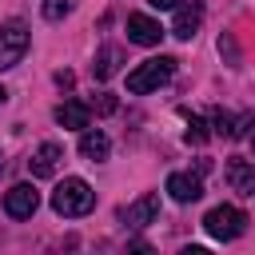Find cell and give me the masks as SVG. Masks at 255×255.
<instances>
[{"mask_svg":"<svg viewBox=\"0 0 255 255\" xmlns=\"http://www.w3.org/2000/svg\"><path fill=\"white\" fill-rule=\"evenodd\" d=\"M247 215L239 211V207H231V203H219V207H211L207 215H203V231L211 235V239H239L243 231H247Z\"/></svg>","mask_w":255,"mask_h":255,"instance_id":"cell-3","label":"cell"},{"mask_svg":"<svg viewBox=\"0 0 255 255\" xmlns=\"http://www.w3.org/2000/svg\"><path fill=\"white\" fill-rule=\"evenodd\" d=\"M227 183L239 191V195H255V163L247 159H227Z\"/></svg>","mask_w":255,"mask_h":255,"instance_id":"cell-12","label":"cell"},{"mask_svg":"<svg viewBox=\"0 0 255 255\" xmlns=\"http://www.w3.org/2000/svg\"><path fill=\"white\" fill-rule=\"evenodd\" d=\"M4 100H8V88H4V84H0V104H4Z\"/></svg>","mask_w":255,"mask_h":255,"instance_id":"cell-22","label":"cell"},{"mask_svg":"<svg viewBox=\"0 0 255 255\" xmlns=\"http://www.w3.org/2000/svg\"><path fill=\"white\" fill-rule=\"evenodd\" d=\"M203 24V0H179L175 4V20H171V36L191 40Z\"/></svg>","mask_w":255,"mask_h":255,"instance_id":"cell-6","label":"cell"},{"mask_svg":"<svg viewBox=\"0 0 255 255\" xmlns=\"http://www.w3.org/2000/svg\"><path fill=\"white\" fill-rule=\"evenodd\" d=\"M251 147H255V135H251Z\"/></svg>","mask_w":255,"mask_h":255,"instance_id":"cell-24","label":"cell"},{"mask_svg":"<svg viewBox=\"0 0 255 255\" xmlns=\"http://www.w3.org/2000/svg\"><path fill=\"white\" fill-rule=\"evenodd\" d=\"M219 52H227V60H231V64H239V56H235V44H231V36H219Z\"/></svg>","mask_w":255,"mask_h":255,"instance_id":"cell-19","label":"cell"},{"mask_svg":"<svg viewBox=\"0 0 255 255\" xmlns=\"http://www.w3.org/2000/svg\"><path fill=\"white\" fill-rule=\"evenodd\" d=\"M0 171H4V151H0Z\"/></svg>","mask_w":255,"mask_h":255,"instance_id":"cell-23","label":"cell"},{"mask_svg":"<svg viewBox=\"0 0 255 255\" xmlns=\"http://www.w3.org/2000/svg\"><path fill=\"white\" fill-rule=\"evenodd\" d=\"M116 68H120V48H100V52H96V64H92L96 80H112Z\"/></svg>","mask_w":255,"mask_h":255,"instance_id":"cell-14","label":"cell"},{"mask_svg":"<svg viewBox=\"0 0 255 255\" xmlns=\"http://www.w3.org/2000/svg\"><path fill=\"white\" fill-rule=\"evenodd\" d=\"M183 139H187V143H203V139H207V124H203L199 116H191V120H187V131H183Z\"/></svg>","mask_w":255,"mask_h":255,"instance_id":"cell-16","label":"cell"},{"mask_svg":"<svg viewBox=\"0 0 255 255\" xmlns=\"http://www.w3.org/2000/svg\"><path fill=\"white\" fill-rule=\"evenodd\" d=\"M68 12H72V0H48V4H44V16H48V20H64Z\"/></svg>","mask_w":255,"mask_h":255,"instance_id":"cell-17","label":"cell"},{"mask_svg":"<svg viewBox=\"0 0 255 255\" xmlns=\"http://www.w3.org/2000/svg\"><path fill=\"white\" fill-rule=\"evenodd\" d=\"M147 4H151V8H175L179 0H147Z\"/></svg>","mask_w":255,"mask_h":255,"instance_id":"cell-21","label":"cell"},{"mask_svg":"<svg viewBox=\"0 0 255 255\" xmlns=\"http://www.w3.org/2000/svg\"><path fill=\"white\" fill-rule=\"evenodd\" d=\"M96 112H100V116H112V112H116V96H108V92H104V96L96 100Z\"/></svg>","mask_w":255,"mask_h":255,"instance_id":"cell-18","label":"cell"},{"mask_svg":"<svg viewBox=\"0 0 255 255\" xmlns=\"http://www.w3.org/2000/svg\"><path fill=\"white\" fill-rule=\"evenodd\" d=\"M167 191H171L175 203H195V199L203 195V179L191 175V171H171V175H167Z\"/></svg>","mask_w":255,"mask_h":255,"instance_id":"cell-9","label":"cell"},{"mask_svg":"<svg viewBox=\"0 0 255 255\" xmlns=\"http://www.w3.org/2000/svg\"><path fill=\"white\" fill-rule=\"evenodd\" d=\"M211 124H215V135L235 139V116H231V112H215V116H211Z\"/></svg>","mask_w":255,"mask_h":255,"instance_id":"cell-15","label":"cell"},{"mask_svg":"<svg viewBox=\"0 0 255 255\" xmlns=\"http://www.w3.org/2000/svg\"><path fill=\"white\" fill-rule=\"evenodd\" d=\"M28 44H32V32H28V24H24V20H8V24L0 28V72L16 68V64L24 60Z\"/></svg>","mask_w":255,"mask_h":255,"instance_id":"cell-4","label":"cell"},{"mask_svg":"<svg viewBox=\"0 0 255 255\" xmlns=\"http://www.w3.org/2000/svg\"><path fill=\"white\" fill-rule=\"evenodd\" d=\"M56 84L60 88H72V72H56Z\"/></svg>","mask_w":255,"mask_h":255,"instance_id":"cell-20","label":"cell"},{"mask_svg":"<svg viewBox=\"0 0 255 255\" xmlns=\"http://www.w3.org/2000/svg\"><path fill=\"white\" fill-rule=\"evenodd\" d=\"M128 40L131 44H143V48H155L163 40V28H159V20H151L143 12H131L128 16Z\"/></svg>","mask_w":255,"mask_h":255,"instance_id":"cell-8","label":"cell"},{"mask_svg":"<svg viewBox=\"0 0 255 255\" xmlns=\"http://www.w3.org/2000/svg\"><path fill=\"white\" fill-rule=\"evenodd\" d=\"M155 215H159V195H155V191H147V195H139L135 203L124 207V223H128V227H147Z\"/></svg>","mask_w":255,"mask_h":255,"instance_id":"cell-10","label":"cell"},{"mask_svg":"<svg viewBox=\"0 0 255 255\" xmlns=\"http://www.w3.org/2000/svg\"><path fill=\"white\" fill-rule=\"evenodd\" d=\"M56 124H60V128H72V131H84V128L92 124V108L80 104V100H68V104L56 108Z\"/></svg>","mask_w":255,"mask_h":255,"instance_id":"cell-11","label":"cell"},{"mask_svg":"<svg viewBox=\"0 0 255 255\" xmlns=\"http://www.w3.org/2000/svg\"><path fill=\"white\" fill-rule=\"evenodd\" d=\"M171 76H175V60H171V56H151V60H143L135 72H128V92H131V96H147V92L163 88Z\"/></svg>","mask_w":255,"mask_h":255,"instance_id":"cell-2","label":"cell"},{"mask_svg":"<svg viewBox=\"0 0 255 255\" xmlns=\"http://www.w3.org/2000/svg\"><path fill=\"white\" fill-rule=\"evenodd\" d=\"M60 159H64V147H60V143H52V139H44V143L32 151V159H28L32 179H48V175H56Z\"/></svg>","mask_w":255,"mask_h":255,"instance_id":"cell-7","label":"cell"},{"mask_svg":"<svg viewBox=\"0 0 255 255\" xmlns=\"http://www.w3.org/2000/svg\"><path fill=\"white\" fill-rule=\"evenodd\" d=\"M108 151H112V139L104 135V131H80V155L84 159H92V163H100V159H108Z\"/></svg>","mask_w":255,"mask_h":255,"instance_id":"cell-13","label":"cell"},{"mask_svg":"<svg viewBox=\"0 0 255 255\" xmlns=\"http://www.w3.org/2000/svg\"><path fill=\"white\" fill-rule=\"evenodd\" d=\"M92 207H96V191L88 187V179L68 175L64 183H56V191H52V211H56V215L80 219V215H88Z\"/></svg>","mask_w":255,"mask_h":255,"instance_id":"cell-1","label":"cell"},{"mask_svg":"<svg viewBox=\"0 0 255 255\" xmlns=\"http://www.w3.org/2000/svg\"><path fill=\"white\" fill-rule=\"evenodd\" d=\"M36 207H40V191H36L32 183H16V187L4 191V211H8L12 219H28V215H36Z\"/></svg>","mask_w":255,"mask_h":255,"instance_id":"cell-5","label":"cell"}]
</instances>
